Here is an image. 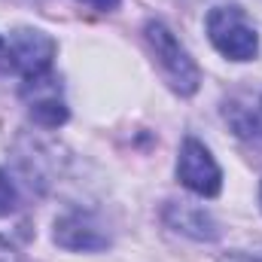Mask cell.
Listing matches in <instances>:
<instances>
[{
  "instance_id": "cell-5",
  "label": "cell",
  "mask_w": 262,
  "mask_h": 262,
  "mask_svg": "<svg viewBox=\"0 0 262 262\" xmlns=\"http://www.w3.org/2000/svg\"><path fill=\"white\" fill-rule=\"evenodd\" d=\"M28 107H31V116L46 125V128H58L67 122V104L61 98V85L46 73V76H37V79H25V89H21Z\"/></svg>"
},
{
  "instance_id": "cell-11",
  "label": "cell",
  "mask_w": 262,
  "mask_h": 262,
  "mask_svg": "<svg viewBox=\"0 0 262 262\" xmlns=\"http://www.w3.org/2000/svg\"><path fill=\"white\" fill-rule=\"evenodd\" d=\"M82 3H89V6H95V9H104V12H110V9L119 6V0H82Z\"/></svg>"
},
{
  "instance_id": "cell-9",
  "label": "cell",
  "mask_w": 262,
  "mask_h": 262,
  "mask_svg": "<svg viewBox=\"0 0 262 262\" xmlns=\"http://www.w3.org/2000/svg\"><path fill=\"white\" fill-rule=\"evenodd\" d=\"M232 122H235L238 134L262 140V101H259V113H256V116H247V119H241V116H232Z\"/></svg>"
},
{
  "instance_id": "cell-10",
  "label": "cell",
  "mask_w": 262,
  "mask_h": 262,
  "mask_svg": "<svg viewBox=\"0 0 262 262\" xmlns=\"http://www.w3.org/2000/svg\"><path fill=\"white\" fill-rule=\"evenodd\" d=\"M0 262H21V256L15 253V247L6 238H0Z\"/></svg>"
},
{
  "instance_id": "cell-13",
  "label": "cell",
  "mask_w": 262,
  "mask_h": 262,
  "mask_svg": "<svg viewBox=\"0 0 262 262\" xmlns=\"http://www.w3.org/2000/svg\"><path fill=\"white\" fill-rule=\"evenodd\" d=\"M259 201H262V189H259Z\"/></svg>"
},
{
  "instance_id": "cell-12",
  "label": "cell",
  "mask_w": 262,
  "mask_h": 262,
  "mask_svg": "<svg viewBox=\"0 0 262 262\" xmlns=\"http://www.w3.org/2000/svg\"><path fill=\"white\" fill-rule=\"evenodd\" d=\"M0 67H9V49H6L3 37H0Z\"/></svg>"
},
{
  "instance_id": "cell-1",
  "label": "cell",
  "mask_w": 262,
  "mask_h": 262,
  "mask_svg": "<svg viewBox=\"0 0 262 262\" xmlns=\"http://www.w3.org/2000/svg\"><path fill=\"white\" fill-rule=\"evenodd\" d=\"M146 40L162 64V73L168 76L171 89L180 92V95H195L198 85H201V70L198 64L189 58V52L180 46V40L174 37V31L162 21H146Z\"/></svg>"
},
{
  "instance_id": "cell-2",
  "label": "cell",
  "mask_w": 262,
  "mask_h": 262,
  "mask_svg": "<svg viewBox=\"0 0 262 262\" xmlns=\"http://www.w3.org/2000/svg\"><path fill=\"white\" fill-rule=\"evenodd\" d=\"M207 37L216 46L220 55L232 61H250L259 52V37L247 25L244 12L238 6H216L207 12Z\"/></svg>"
},
{
  "instance_id": "cell-4",
  "label": "cell",
  "mask_w": 262,
  "mask_h": 262,
  "mask_svg": "<svg viewBox=\"0 0 262 262\" xmlns=\"http://www.w3.org/2000/svg\"><path fill=\"white\" fill-rule=\"evenodd\" d=\"M6 49H9V70H18L25 79L46 76L52 67V58H55V40L49 34L31 31V28L15 31L6 40Z\"/></svg>"
},
{
  "instance_id": "cell-8",
  "label": "cell",
  "mask_w": 262,
  "mask_h": 262,
  "mask_svg": "<svg viewBox=\"0 0 262 262\" xmlns=\"http://www.w3.org/2000/svg\"><path fill=\"white\" fill-rule=\"evenodd\" d=\"M15 204H18L15 183L9 180V174H6V171H0V216L12 213V210H15Z\"/></svg>"
},
{
  "instance_id": "cell-6",
  "label": "cell",
  "mask_w": 262,
  "mask_h": 262,
  "mask_svg": "<svg viewBox=\"0 0 262 262\" xmlns=\"http://www.w3.org/2000/svg\"><path fill=\"white\" fill-rule=\"evenodd\" d=\"M55 244H61L64 250H104L110 241L101 232L98 220L85 210H70L55 223Z\"/></svg>"
},
{
  "instance_id": "cell-7",
  "label": "cell",
  "mask_w": 262,
  "mask_h": 262,
  "mask_svg": "<svg viewBox=\"0 0 262 262\" xmlns=\"http://www.w3.org/2000/svg\"><path fill=\"white\" fill-rule=\"evenodd\" d=\"M165 220H168L171 229H177V232H183V235H189V238H198V241H213V238L220 235V229H216V223L210 220V213H207L204 207H198V204L174 201V204H168Z\"/></svg>"
},
{
  "instance_id": "cell-3",
  "label": "cell",
  "mask_w": 262,
  "mask_h": 262,
  "mask_svg": "<svg viewBox=\"0 0 262 262\" xmlns=\"http://www.w3.org/2000/svg\"><path fill=\"white\" fill-rule=\"evenodd\" d=\"M177 177H180V183L186 189H192L195 195H204V198L220 195V189H223V171H220L216 159L195 137H186L183 146H180Z\"/></svg>"
}]
</instances>
